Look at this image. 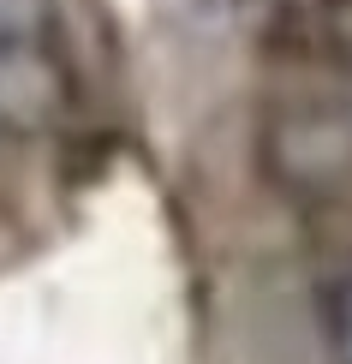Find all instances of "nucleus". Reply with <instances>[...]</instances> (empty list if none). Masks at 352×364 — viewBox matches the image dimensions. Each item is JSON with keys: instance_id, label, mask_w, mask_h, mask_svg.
<instances>
[{"instance_id": "f03ea898", "label": "nucleus", "mask_w": 352, "mask_h": 364, "mask_svg": "<svg viewBox=\"0 0 352 364\" xmlns=\"http://www.w3.org/2000/svg\"><path fill=\"white\" fill-rule=\"evenodd\" d=\"M334 346H341V364H352V275L334 299Z\"/></svg>"}, {"instance_id": "f257e3e1", "label": "nucleus", "mask_w": 352, "mask_h": 364, "mask_svg": "<svg viewBox=\"0 0 352 364\" xmlns=\"http://www.w3.org/2000/svg\"><path fill=\"white\" fill-rule=\"evenodd\" d=\"M30 36V0H0V60H18Z\"/></svg>"}]
</instances>
